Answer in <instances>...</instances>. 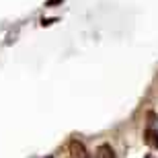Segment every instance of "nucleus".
<instances>
[{"label":"nucleus","instance_id":"f257e3e1","mask_svg":"<svg viewBox=\"0 0 158 158\" xmlns=\"http://www.w3.org/2000/svg\"><path fill=\"white\" fill-rule=\"evenodd\" d=\"M70 154H72V158H88V152H86V148H84V144L82 142H78V140H72L70 142Z\"/></svg>","mask_w":158,"mask_h":158},{"label":"nucleus","instance_id":"f03ea898","mask_svg":"<svg viewBox=\"0 0 158 158\" xmlns=\"http://www.w3.org/2000/svg\"><path fill=\"white\" fill-rule=\"evenodd\" d=\"M144 142H146L152 150H158V131L152 129V127H148L146 131H144Z\"/></svg>","mask_w":158,"mask_h":158},{"label":"nucleus","instance_id":"7ed1b4c3","mask_svg":"<svg viewBox=\"0 0 158 158\" xmlns=\"http://www.w3.org/2000/svg\"><path fill=\"white\" fill-rule=\"evenodd\" d=\"M94 158H115V150L109 144H101L94 152Z\"/></svg>","mask_w":158,"mask_h":158},{"label":"nucleus","instance_id":"20e7f679","mask_svg":"<svg viewBox=\"0 0 158 158\" xmlns=\"http://www.w3.org/2000/svg\"><path fill=\"white\" fill-rule=\"evenodd\" d=\"M58 2H60V0H47V2H45V6H56Z\"/></svg>","mask_w":158,"mask_h":158}]
</instances>
